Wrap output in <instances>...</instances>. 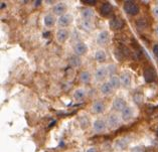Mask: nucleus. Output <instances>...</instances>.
<instances>
[{
  "instance_id": "18",
  "label": "nucleus",
  "mask_w": 158,
  "mask_h": 152,
  "mask_svg": "<svg viewBox=\"0 0 158 152\" xmlns=\"http://www.w3.org/2000/svg\"><path fill=\"white\" fill-rule=\"evenodd\" d=\"M94 58L96 61H98V63H105L107 60V54L103 49H98L97 52L95 53Z\"/></svg>"
},
{
  "instance_id": "24",
  "label": "nucleus",
  "mask_w": 158,
  "mask_h": 152,
  "mask_svg": "<svg viewBox=\"0 0 158 152\" xmlns=\"http://www.w3.org/2000/svg\"><path fill=\"white\" fill-rule=\"evenodd\" d=\"M109 83L111 84V86L114 89H117L120 87V85H122L121 81H120V77H118V76H111Z\"/></svg>"
},
{
  "instance_id": "1",
  "label": "nucleus",
  "mask_w": 158,
  "mask_h": 152,
  "mask_svg": "<svg viewBox=\"0 0 158 152\" xmlns=\"http://www.w3.org/2000/svg\"><path fill=\"white\" fill-rule=\"evenodd\" d=\"M123 8H124L125 12L128 15H131V16H135V15H137L140 11L138 4H136V3L133 1H125L124 5H123Z\"/></svg>"
},
{
  "instance_id": "33",
  "label": "nucleus",
  "mask_w": 158,
  "mask_h": 152,
  "mask_svg": "<svg viewBox=\"0 0 158 152\" xmlns=\"http://www.w3.org/2000/svg\"><path fill=\"white\" fill-rule=\"evenodd\" d=\"M5 6H6V4H5L4 2H1V3H0V8H1V9H4V8H5Z\"/></svg>"
},
{
  "instance_id": "17",
  "label": "nucleus",
  "mask_w": 158,
  "mask_h": 152,
  "mask_svg": "<svg viewBox=\"0 0 158 152\" xmlns=\"http://www.w3.org/2000/svg\"><path fill=\"white\" fill-rule=\"evenodd\" d=\"M100 11H101V14L103 16H109L112 13V11H113V6L109 2H105L100 7Z\"/></svg>"
},
{
  "instance_id": "16",
  "label": "nucleus",
  "mask_w": 158,
  "mask_h": 152,
  "mask_svg": "<svg viewBox=\"0 0 158 152\" xmlns=\"http://www.w3.org/2000/svg\"><path fill=\"white\" fill-rule=\"evenodd\" d=\"M113 90L114 88L112 87L109 82H105V83H103L101 85V87H100V92H101V94L104 96H109L111 93L113 92Z\"/></svg>"
},
{
  "instance_id": "31",
  "label": "nucleus",
  "mask_w": 158,
  "mask_h": 152,
  "mask_svg": "<svg viewBox=\"0 0 158 152\" xmlns=\"http://www.w3.org/2000/svg\"><path fill=\"white\" fill-rule=\"evenodd\" d=\"M152 12H153L154 17H155L156 19H158V5H155V6L153 7Z\"/></svg>"
},
{
  "instance_id": "19",
  "label": "nucleus",
  "mask_w": 158,
  "mask_h": 152,
  "mask_svg": "<svg viewBox=\"0 0 158 152\" xmlns=\"http://www.w3.org/2000/svg\"><path fill=\"white\" fill-rule=\"evenodd\" d=\"M69 64H70L71 67L73 68H79L82 65V60L79 56H71L69 57Z\"/></svg>"
},
{
  "instance_id": "4",
  "label": "nucleus",
  "mask_w": 158,
  "mask_h": 152,
  "mask_svg": "<svg viewBox=\"0 0 158 152\" xmlns=\"http://www.w3.org/2000/svg\"><path fill=\"white\" fill-rule=\"evenodd\" d=\"M107 126H108L107 121H105L104 119H97L93 123V129L96 133H101V132L105 131Z\"/></svg>"
},
{
  "instance_id": "3",
  "label": "nucleus",
  "mask_w": 158,
  "mask_h": 152,
  "mask_svg": "<svg viewBox=\"0 0 158 152\" xmlns=\"http://www.w3.org/2000/svg\"><path fill=\"white\" fill-rule=\"evenodd\" d=\"M72 21H73V15L70 13H65L64 15H61V16L59 18L57 24H59L60 28H65V27H68L71 24Z\"/></svg>"
},
{
  "instance_id": "5",
  "label": "nucleus",
  "mask_w": 158,
  "mask_h": 152,
  "mask_svg": "<svg viewBox=\"0 0 158 152\" xmlns=\"http://www.w3.org/2000/svg\"><path fill=\"white\" fill-rule=\"evenodd\" d=\"M124 20L120 17H114L112 18L110 22H109V25H110V28L113 29V30H120L124 27Z\"/></svg>"
},
{
  "instance_id": "37",
  "label": "nucleus",
  "mask_w": 158,
  "mask_h": 152,
  "mask_svg": "<svg viewBox=\"0 0 158 152\" xmlns=\"http://www.w3.org/2000/svg\"><path fill=\"white\" fill-rule=\"evenodd\" d=\"M156 5H158V1H157V3H156Z\"/></svg>"
},
{
  "instance_id": "26",
  "label": "nucleus",
  "mask_w": 158,
  "mask_h": 152,
  "mask_svg": "<svg viewBox=\"0 0 158 152\" xmlns=\"http://www.w3.org/2000/svg\"><path fill=\"white\" fill-rule=\"evenodd\" d=\"M107 70H108V73H109L110 75L115 76L114 74L116 73V67H115L114 65H109V67L107 68Z\"/></svg>"
},
{
  "instance_id": "12",
  "label": "nucleus",
  "mask_w": 158,
  "mask_h": 152,
  "mask_svg": "<svg viewBox=\"0 0 158 152\" xmlns=\"http://www.w3.org/2000/svg\"><path fill=\"white\" fill-rule=\"evenodd\" d=\"M65 11H67V5H65L64 3H63V2L56 3V4L52 7V12H53V14L59 15L60 17L61 16V15L65 14Z\"/></svg>"
},
{
  "instance_id": "11",
  "label": "nucleus",
  "mask_w": 158,
  "mask_h": 152,
  "mask_svg": "<svg viewBox=\"0 0 158 152\" xmlns=\"http://www.w3.org/2000/svg\"><path fill=\"white\" fill-rule=\"evenodd\" d=\"M69 36H70V33H69V30L65 28H60L56 32V40L59 42H60V44L67 41Z\"/></svg>"
},
{
  "instance_id": "2",
  "label": "nucleus",
  "mask_w": 158,
  "mask_h": 152,
  "mask_svg": "<svg viewBox=\"0 0 158 152\" xmlns=\"http://www.w3.org/2000/svg\"><path fill=\"white\" fill-rule=\"evenodd\" d=\"M107 124L109 128L115 129V128H117L120 125V117H119L116 113H111L107 118Z\"/></svg>"
},
{
  "instance_id": "29",
  "label": "nucleus",
  "mask_w": 158,
  "mask_h": 152,
  "mask_svg": "<svg viewBox=\"0 0 158 152\" xmlns=\"http://www.w3.org/2000/svg\"><path fill=\"white\" fill-rule=\"evenodd\" d=\"M82 2L85 3V4H88V5H95L97 1L96 0H82Z\"/></svg>"
},
{
  "instance_id": "28",
  "label": "nucleus",
  "mask_w": 158,
  "mask_h": 152,
  "mask_svg": "<svg viewBox=\"0 0 158 152\" xmlns=\"http://www.w3.org/2000/svg\"><path fill=\"white\" fill-rule=\"evenodd\" d=\"M152 52H153V54L155 56V57L158 60V44H154L153 48H152Z\"/></svg>"
},
{
  "instance_id": "20",
  "label": "nucleus",
  "mask_w": 158,
  "mask_h": 152,
  "mask_svg": "<svg viewBox=\"0 0 158 152\" xmlns=\"http://www.w3.org/2000/svg\"><path fill=\"white\" fill-rule=\"evenodd\" d=\"M86 98V91L83 88H78L74 92V99L78 102H81Z\"/></svg>"
},
{
  "instance_id": "6",
  "label": "nucleus",
  "mask_w": 158,
  "mask_h": 152,
  "mask_svg": "<svg viewBox=\"0 0 158 152\" xmlns=\"http://www.w3.org/2000/svg\"><path fill=\"white\" fill-rule=\"evenodd\" d=\"M143 78L146 83H152L156 79V73L152 68H146L143 72Z\"/></svg>"
},
{
  "instance_id": "34",
  "label": "nucleus",
  "mask_w": 158,
  "mask_h": 152,
  "mask_svg": "<svg viewBox=\"0 0 158 152\" xmlns=\"http://www.w3.org/2000/svg\"><path fill=\"white\" fill-rule=\"evenodd\" d=\"M87 152H97V149L96 148H90V149H88Z\"/></svg>"
},
{
  "instance_id": "35",
  "label": "nucleus",
  "mask_w": 158,
  "mask_h": 152,
  "mask_svg": "<svg viewBox=\"0 0 158 152\" xmlns=\"http://www.w3.org/2000/svg\"><path fill=\"white\" fill-rule=\"evenodd\" d=\"M155 33H156V36H157V37H158V24H157L156 27H155Z\"/></svg>"
},
{
  "instance_id": "9",
  "label": "nucleus",
  "mask_w": 158,
  "mask_h": 152,
  "mask_svg": "<svg viewBox=\"0 0 158 152\" xmlns=\"http://www.w3.org/2000/svg\"><path fill=\"white\" fill-rule=\"evenodd\" d=\"M108 70L107 68L105 67H100L98 68L97 70L95 71V74H94V77H95V79L97 80V81H104L106 79V77L108 76Z\"/></svg>"
},
{
  "instance_id": "21",
  "label": "nucleus",
  "mask_w": 158,
  "mask_h": 152,
  "mask_svg": "<svg viewBox=\"0 0 158 152\" xmlns=\"http://www.w3.org/2000/svg\"><path fill=\"white\" fill-rule=\"evenodd\" d=\"M120 81L121 84L124 87H130L131 85V76L129 73H122L120 75Z\"/></svg>"
},
{
  "instance_id": "8",
  "label": "nucleus",
  "mask_w": 158,
  "mask_h": 152,
  "mask_svg": "<svg viewBox=\"0 0 158 152\" xmlns=\"http://www.w3.org/2000/svg\"><path fill=\"white\" fill-rule=\"evenodd\" d=\"M126 107H127V103L122 97H117V98L113 101V108L116 111L122 112Z\"/></svg>"
},
{
  "instance_id": "30",
  "label": "nucleus",
  "mask_w": 158,
  "mask_h": 152,
  "mask_svg": "<svg viewBox=\"0 0 158 152\" xmlns=\"http://www.w3.org/2000/svg\"><path fill=\"white\" fill-rule=\"evenodd\" d=\"M83 24L86 29H91L92 28V21H83Z\"/></svg>"
},
{
  "instance_id": "36",
  "label": "nucleus",
  "mask_w": 158,
  "mask_h": 152,
  "mask_svg": "<svg viewBox=\"0 0 158 152\" xmlns=\"http://www.w3.org/2000/svg\"><path fill=\"white\" fill-rule=\"evenodd\" d=\"M40 4H41V1H36V2H35V6L40 5Z\"/></svg>"
},
{
  "instance_id": "7",
  "label": "nucleus",
  "mask_w": 158,
  "mask_h": 152,
  "mask_svg": "<svg viewBox=\"0 0 158 152\" xmlns=\"http://www.w3.org/2000/svg\"><path fill=\"white\" fill-rule=\"evenodd\" d=\"M74 52L76 56H84L85 53L88 52V45L85 44V42L79 41L78 44H76V45L74 46Z\"/></svg>"
},
{
  "instance_id": "13",
  "label": "nucleus",
  "mask_w": 158,
  "mask_h": 152,
  "mask_svg": "<svg viewBox=\"0 0 158 152\" xmlns=\"http://www.w3.org/2000/svg\"><path fill=\"white\" fill-rule=\"evenodd\" d=\"M81 15H82L83 21H92L94 17V10L90 7H86L82 10Z\"/></svg>"
},
{
  "instance_id": "25",
  "label": "nucleus",
  "mask_w": 158,
  "mask_h": 152,
  "mask_svg": "<svg viewBox=\"0 0 158 152\" xmlns=\"http://www.w3.org/2000/svg\"><path fill=\"white\" fill-rule=\"evenodd\" d=\"M127 146V141L125 139H120V140H118V141L116 142V147L118 148V149H125Z\"/></svg>"
},
{
  "instance_id": "23",
  "label": "nucleus",
  "mask_w": 158,
  "mask_h": 152,
  "mask_svg": "<svg viewBox=\"0 0 158 152\" xmlns=\"http://www.w3.org/2000/svg\"><path fill=\"white\" fill-rule=\"evenodd\" d=\"M44 25L47 27H52L56 23V19H55V17H53V15L48 14L44 16Z\"/></svg>"
},
{
  "instance_id": "15",
  "label": "nucleus",
  "mask_w": 158,
  "mask_h": 152,
  "mask_svg": "<svg viewBox=\"0 0 158 152\" xmlns=\"http://www.w3.org/2000/svg\"><path fill=\"white\" fill-rule=\"evenodd\" d=\"M133 114H134L133 108L130 106H127L124 110L121 112V119L123 121H129L132 119Z\"/></svg>"
},
{
  "instance_id": "27",
  "label": "nucleus",
  "mask_w": 158,
  "mask_h": 152,
  "mask_svg": "<svg viewBox=\"0 0 158 152\" xmlns=\"http://www.w3.org/2000/svg\"><path fill=\"white\" fill-rule=\"evenodd\" d=\"M132 152H146V150L143 146H136L132 149Z\"/></svg>"
},
{
  "instance_id": "32",
  "label": "nucleus",
  "mask_w": 158,
  "mask_h": 152,
  "mask_svg": "<svg viewBox=\"0 0 158 152\" xmlns=\"http://www.w3.org/2000/svg\"><path fill=\"white\" fill-rule=\"evenodd\" d=\"M134 101L138 104H140L142 102V96L141 95H135L134 96Z\"/></svg>"
},
{
  "instance_id": "22",
  "label": "nucleus",
  "mask_w": 158,
  "mask_h": 152,
  "mask_svg": "<svg viewBox=\"0 0 158 152\" xmlns=\"http://www.w3.org/2000/svg\"><path fill=\"white\" fill-rule=\"evenodd\" d=\"M80 80L84 84H89L92 80V75L89 71H83L80 74Z\"/></svg>"
},
{
  "instance_id": "10",
  "label": "nucleus",
  "mask_w": 158,
  "mask_h": 152,
  "mask_svg": "<svg viewBox=\"0 0 158 152\" xmlns=\"http://www.w3.org/2000/svg\"><path fill=\"white\" fill-rule=\"evenodd\" d=\"M109 40H110V34H109V32H107V30H102V32H100L98 34V36H97L98 44H101V45L107 44L108 42H109Z\"/></svg>"
},
{
  "instance_id": "14",
  "label": "nucleus",
  "mask_w": 158,
  "mask_h": 152,
  "mask_svg": "<svg viewBox=\"0 0 158 152\" xmlns=\"http://www.w3.org/2000/svg\"><path fill=\"white\" fill-rule=\"evenodd\" d=\"M92 110H93L95 114H101V113L105 111V104L100 100L95 101L93 105H92Z\"/></svg>"
}]
</instances>
